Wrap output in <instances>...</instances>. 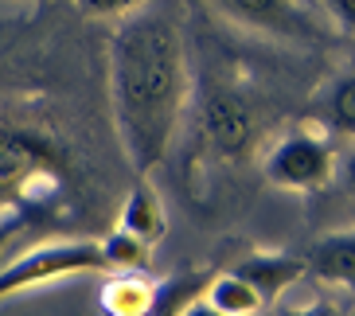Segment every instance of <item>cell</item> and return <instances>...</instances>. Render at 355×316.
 Here are the masks:
<instances>
[{
	"label": "cell",
	"mask_w": 355,
	"mask_h": 316,
	"mask_svg": "<svg viewBox=\"0 0 355 316\" xmlns=\"http://www.w3.org/2000/svg\"><path fill=\"white\" fill-rule=\"evenodd\" d=\"M110 109L129 168L157 172L172 152L180 117L188 109V47L172 12L145 4L110 32Z\"/></svg>",
	"instance_id": "6da1fadb"
},
{
	"label": "cell",
	"mask_w": 355,
	"mask_h": 316,
	"mask_svg": "<svg viewBox=\"0 0 355 316\" xmlns=\"http://www.w3.org/2000/svg\"><path fill=\"white\" fill-rule=\"evenodd\" d=\"M86 274H105V254H102L98 238H55V243H40L0 270V301L20 297L28 289L55 285V281L86 277Z\"/></svg>",
	"instance_id": "7a4b0ae2"
},
{
	"label": "cell",
	"mask_w": 355,
	"mask_h": 316,
	"mask_svg": "<svg viewBox=\"0 0 355 316\" xmlns=\"http://www.w3.org/2000/svg\"><path fill=\"white\" fill-rule=\"evenodd\" d=\"M215 8L246 32L282 43H328L336 35L320 0H215Z\"/></svg>",
	"instance_id": "3957f363"
},
{
	"label": "cell",
	"mask_w": 355,
	"mask_h": 316,
	"mask_svg": "<svg viewBox=\"0 0 355 316\" xmlns=\"http://www.w3.org/2000/svg\"><path fill=\"white\" fill-rule=\"evenodd\" d=\"M336 164H340V157H336L332 137L313 133V129H289L285 137H277L261 152V176L285 191L328 188L336 176Z\"/></svg>",
	"instance_id": "277c9868"
},
{
	"label": "cell",
	"mask_w": 355,
	"mask_h": 316,
	"mask_svg": "<svg viewBox=\"0 0 355 316\" xmlns=\"http://www.w3.org/2000/svg\"><path fill=\"white\" fill-rule=\"evenodd\" d=\"M203 133H207L211 148L227 160H246L258 141V114L234 90H215L203 102Z\"/></svg>",
	"instance_id": "5b68a950"
},
{
	"label": "cell",
	"mask_w": 355,
	"mask_h": 316,
	"mask_svg": "<svg viewBox=\"0 0 355 316\" xmlns=\"http://www.w3.org/2000/svg\"><path fill=\"white\" fill-rule=\"evenodd\" d=\"M239 277L258 289V297L266 301V308L277 305L293 285L309 277V265H304V254H289V250H261V254H246L230 265Z\"/></svg>",
	"instance_id": "8992f818"
},
{
	"label": "cell",
	"mask_w": 355,
	"mask_h": 316,
	"mask_svg": "<svg viewBox=\"0 0 355 316\" xmlns=\"http://www.w3.org/2000/svg\"><path fill=\"white\" fill-rule=\"evenodd\" d=\"M304 265H309V274L316 281L355 289V231L320 234L304 254Z\"/></svg>",
	"instance_id": "52a82bcc"
},
{
	"label": "cell",
	"mask_w": 355,
	"mask_h": 316,
	"mask_svg": "<svg viewBox=\"0 0 355 316\" xmlns=\"http://www.w3.org/2000/svg\"><path fill=\"white\" fill-rule=\"evenodd\" d=\"M157 293L160 281H153L145 270H121V274L105 277L98 301H102L105 316H153Z\"/></svg>",
	"instance_id": "ba28073f"
},
{
	"label": "cell",
	"mask_w": 355,
	"mask_h": 316,
	"mask_svg": "<svg viewBox=\"0 0 355 316\" xmlns=\"http://www.w3.org/2000/svg\"><path fill=\"white\" fill-rule=\"evenodd\" d=\"M117 227L129 231V234H137V238L148 243V246H157L160 238H164V231H168L164 203H160L157 188L145 184V176H141V184L125 195V203H121V222H117Z\"/></svg>",
	"instance_id": "9c48e42d"
},
{
	"label": "cell",
	"mask_w": 355,
	"mask_h": 316,
	"mask_svg": "<svg viewBox=\"0 0 355 316\" xmlns=\"http://www.w3.org/2000/svg\"><path fill=\"white\" fill-rule=\"evenodd\" d=\"M203 301L211 308H219L223 316H258L266 313V301L258 297L246 277H239L234 270H219V274H211L207 285H203Z\"/></svg>",
	"instance_id": "30bf717a"
},
{
	"label": "cell",
	"mask_w": 355,
	"mask_h": 316,
	"mask_svg": "<svg viewBox=\"0 0 355 316\" xmlns=\"http://www.w3.org/2000/svg\"><path fill=\"white\" fill-rule=\"evenodd\" d=\"M316 114L332 141H355V74H340L324 86Z\"/></svg>",
	"instance_id": "8fae6325"
},
{
	"label": "cell",
	"mask_w": 355,
	"mask_h": 316,
	"mask_svg": "<svg viewBox=\"0 0 355 316\" xmlns=\"http://www.w3.org/2000/svg\"><path fill=\"white\" fill-rule=\"evenodd\" d=\"M102 243V254H105V274H121V270H148V254H153V246L141 243L137 234L129 231H110L105 238H98Z\"/></svg>",
	"instance_id": "7c38bea8"
},
{
	"label": "cell",
	"mask_w": 355,
	"mask_h": 316,
	"mask_svg": "<svg viewBox=\"0 0 355 316\" xmlns=\"http://www.w3.org/2000/svg\"><path fill=\"white\" fill-rule=\"evenodd\" d=\"M145 4H153V0H78V8L90 20H121V16L145 8Z\"/></svg>",
	"instance_id": "4fadbf2b"
},
{
	"label": "cell",
	"mask_w": 355,
	"mask_h": 316,
	"mask_svg": "<svg viewBox=\"0 0 355 316\" xmlns=\"http://www.w3.org/2000/svg\"><path fill=\"white\" fill-rule=\"evenodd\" d=\"M273 316H347V313L336 301H328V297H309V301H289V305L277 301Z\"/></svg>",
	"instance_id": "5bb4252c"
},
{
	"label": "cell",
	"mask_w": 355,
	"mask_h": 316,
	"mask_svg": "<svg viewBox=\"0 0 355 316\" xmlns=\"http://www.w3.org/2000/svg\"><path fill=\"white\" fill-rule=\"evenodd\" d=\"M320 8L328 12L336 32H352L355 35V0H320Z\"/></svg>",
	"instance_id": "9a60e30c"
},
{
	"label": "cell",
	"mask_w": 355,
	"mask_h": 316,
	"mask_svg": "<svg viewBox=\"0 0 355 316\" xmlns=\"http://www.w3.org/2000/svg\"><path fill=\"white\" fill-rule=\"evenodd\" d=\"M176 316H223V313H219V308H211L207 301H203V293H199V297H191V301L180 308Z\"/></svg>",
	"instance_id": "2e32d148"
},
{
	"label": "cell",
	"mask_w": 355,
	"mask_h": 316,
	"mask_svg": "<svg viewBox=\"0 0 355 316\" xmlns=\"http://www.w3.org/2000/svg\"><path fill=\"white\" fill-rule=\"evenodd\" d=\"M336 172H340V176H344L347 191H352V195H355V145H352V148H347V152H344V160H340V164H336Z\"/></svg>",
	"instance_id": "e0dca14e"
}]
</instances>
